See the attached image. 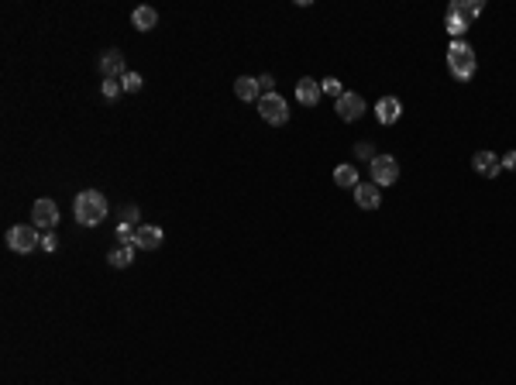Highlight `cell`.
Masks as SVG:
<instances>
[{"label":"cell","mask_w":516,"mask_h":385,"mask_svg":"<svg viewBox=\"0 0 516 385\" xmlns=\"http://www.w3.org/2000/svg\"><path fill=\"white\" fill-rule=\"evenodd\" d=\"M162 241H165V234H162V227H152V224H141V227L134 231V248H141V251H158V248H162Z\"/></svg>","instance_id":"7"},{"label":"cell","mask_w":516,"mask_h":385,"mask_svg":"<svg viewBox=\"0 0 516 385\" xmlns=\"http://www.w3.org/2000/svg\"><path fill=\"white\" fill-rule=\"evenodd\" d=\"M73 210H76V220L83 227H97L103 217H107V196H103L100 189H83V193H76Z\"/></svg>","instance_id":"1"},{"label":"cell","mask_w":516,"mask_h":385,"mask_svg":"<svg viewBox=\"0 0 516 385\" xmlns=\"http://www.w3.org/2000/svg\"><path fill=\"white\" fill-rule=\"evenodd\" d=\"M258 114H262V121L265 124H286L289 121V103H286V97H279V93H269V97H262L258 100Z\"/></svg>","instance_id":"4"},{"label":"cell","mask_w":516,"mask_h":385,"mask_svg":"<svg viewBox=\"0 0 516 385\" xmlns=\"http://www.w3.org/2000/svg\"><path fill=\"white\" fill-rule=\"evenodd\" d=\"M234 93H238V100H262L258 76H238L234 79Z\"/></svg>","instance_id":"15"},{"label":"cell","mask_w":516,"mask_h":385,"mask_svg":"<svg viewBox=\"0 0 516 385\" xmlns=\"http://www.w3.org/2000/svg\"><path fill=\"white\" fill-rule=\"evenodd\" d=\"M399 114H403V103L396 100V97H382L379 107H375V117H379V124H396L399 121Z\"/></svg>","instance_id":"13"},{"label":"cell","mask_w":516,"mask_h":385,"mask_svg":"<svg viewBox=\"0 0 516 385\" xmlns=\"http://www.w3.org/2000/svg\"><path fill=\"white\" fill-rule=\"evenodd\" d=\"M334 182L341 186V189H355V186H358V169H355L351 162L337 165V169H334Z\"/></svg>","instance_id":"17"},{"label":"cell","mask_w":516,"mask_h":385,"mask_svg":"<svg viewBox=\"0 0 516 385\" xmlns=\"http://www.w3.org/2000/svg\"><path fill=\"white\" fill-rule=\"evenodd\" d=\"M131 25L138 28V31H152V28L158 25V11H155V7H148V4L134 7V11H131Z\"/></svg>","instance_id":"14"},{"label":"cell","mask_w":516,"mask_h":385,"mask_svg":"<svg viewBox=\"0 0 516 385\" xmlns=\"http://www.w3.org/2000/svg\"><path fill=\"white\" fill-rule=\"evenodd\" d=\"M355 203H358L361 210H379V203H382L379 186H375V182H358V186H355Z\"/></svg>","instance_id":"10"},{"label":"cell","mask_w":516,"mask_h":385,"mask_svg":"<svg viewBox=\"0 0 516 385\" xmlns=\"http://www.w3.org/2000/svg\"><path fill=\"white\" fill-rule=\"evenodd\" d=\"M361 114H365V100H361L358 93H344L337 100V117L341 121H358Z\"/></svg>","instance_id":"11"},{"label":"cell","mask_w":516,"mask_h":385,"mask_svg":"<svg viewBox=\"0 0 516 385\" xmlns=\"http://www.w3.org/2000/svg\"><path fill=\"white\" fill-rule=\"evenodd\" d=\"M447 31H451V35L458 38V35H464V31H468V21H464V18H458V14H451V11H447Z\"/></svg>","instance_id":"20"},{"label":"cell","mask_w":516,"mask_h":385,"mask_svg":"<svg viewBox=\"0 0 516 385\" xmlns=\"http://www.w3.org/2000/svg\"><path fill=\"white\" fill-rule=\"evenodd\" d=\"M100 93H103V97H107V100H114V97L121 93V83H117V79H103Z\"/></svg>","instance_id":"22"},{"label":"cell","mask_w":516,"mask_h":385,"mask_svg":"<svg viewBox=\"0 0 516 385\" xmlns=\"http://www.w3.org/2000/svg\"><path fill=\"white\" fill-rule=\"evenodd\" d=\"M358 155H361V158H375V155H372V148H368V145H358Z\"/></svg>","instance_id":"28"},{"label":"cell","mask_w":516,"mask_h":385,"mask_svg":"<svg viewBox=\"0 0 516 385\" xmlns=\"http://www.w3.org/2000/svg\"><path fill=\"white\" fill-rule=\"evenodd\" d=\"M31 220H35L38 231H55V224H59V206H55V200H35Z\"/></svg>","instance_id":"6"},{"label":"cell","mask_w":516,"mask_h":385,"mask_svg":"<svg viewBox=\"0 0 516 385\" xmlns=\"http://www.w3.org/2000/svg\"><path fill=\"white\" fill-rule=\"evenodd\" d=\"M55 231H42V251H55Z\"/></svg>","instance_id":"25"},{"label":"cell","mask_w":516,"mask_h":385,"mask_svg":"<svg viewBox=\"0 0 516 385\" xmlns=\"http://www.w3.org/2000/svg\"><path fill=\"white\" fill-rule=\"evenodd\" d=\"M117 241H121V244H134V231H131V224H121V227H117Z\"/></svg>","instance_id":"24"},{"label":"cell","mask_w":516,"mask_h":385,"mask_svg":"<svg viewBox=\"0 0 516 385\" xmlns=\"http://www.w3.org/2000/svg\"><path fill=\"white\" fill-rule=\"evenodd\" d=\"M320 93H324V90H320L317 79L303 76L300 83H296V100L303 103V107H317V103H320Z\"/></svg>","instance_id":"12"},{"label":"cell","mask_w":516,"mask_h":385,"mask_svg":"<svg viewBox=\"0 0 516 385\" xmlns=\"http://www.w3.org/2000/svg\"><path fill=\"white\" fill-rule=\"evenodd\" d=\"M503 169H513L516 172V152H510L506 158H503Z\"/></svg>","instance_id":"27"},{"label":"cell","mask_w":516,"mask_h":385,"mask_svg":"<svg viewBox=\"0 0 516 385\" xmlns=\"http://www.w3.org/2000/svg\"><path fill=\"white\" fill-rule=\"evenodd\" d=\"M320 90H324V93H331V97H337V100L344 97V86H341V79H334V76L324 79V83H320Z\"/></svg>","instance_id":"21"},{"label":"cell","mask_w":516,"mask_h":385,"mask_svg":"<svg viewBox=\"0 0 516 385\" xmlns=\"http://www.w3.org/2000/svg\"><path fill=\"white\" fill-rule=\"evenodd\" d=\"M396 179H399L396 158H392V155H375V158H372V182H375V186H392Z\"/></svg>","instance_id":"5"},{"label":"cell","mask_w":516,"mask_h":385,"mask_svg":"<svg viewBox=\"0 0 516 385\" xmlns=\"http://www.w3.org/2000/svg\"><path fill=\"white\" fill-rule=\"evenodd\" d=\"M141 86H145V79L138 76V73H124L121 76V90H128V93H138Z\"/></svg>","instance_id":"19"},{"label":"cell","mask_w":516,"mask_h":385,"mask_svg":"<svg viewBox=\"0 0 516 385\" xmlns=\"http://www.w3.org/2000/svg\"><path fill=\"white\" fill-rule=\"evenodd\" d=\"M447 11H451V14H458V18H464V21H471V18H479V14H482V4H479V0H455Z\"/></svg>","instance_id":"18"},{"label":"cell","mask_w":516,"mask_h":385,"mask_svg":"<svg viewBox=\"0 0 516 385\" xmlns=\"http://www.w3.org/2000/svg\"><path fill=\"white\" fill-rule=\"evenodd\" d=\"M272 86H276V79L269 76V73H265V76H258V90H262V97H269V93H276Z\"/></svg>","instance_id":"23"},{"label":"cell","mask_w":516,"mask_h":385,"mask_svg":"<svg viewBox=\"0 0 516 385\" xmlns=\"http://www.w3.org/2000/svg\"><path fill=\"white\" fill-rule=\"evenodd\" d=\"M7 248L18 251V255H28V251L42 248V234H38L35 224H18V227L7 231Z\"/></svg>","instance_id":"3"},{"label":"cell","mask_w":516,"mask_h":385,"mask_svg":"<svg viewBox=\"0 0 516 385\" xmlns=\"http://www.w3.org/2000/svg\"><path fill=\"white\" fill-rule=\"evenodd\" d=\"M447 69H451V76L468 83V79L475 76V52L468 49L464 42H455L451 49H447Z\"/></svg>","instance_id":"2"},{"label":"cell","mask_w":516,"mask_h":385,"mask_svg":"<svg viewBox=\"0 0 516 385\" xmlns=\"http://www.w3.org/2000/svg\"><path fill=\"white\" fill-rule=\"evenodd\" d=\"M100 73L103 79H114V76H124V52L121 49H107L100 55Z\"/></svg>","instance_id":"9"},{"label":"cell","mask_w":516,"mask_h":385,"mask_svg":"<svg viewBox=\"0 0 516 385\" xmlns=\"http://www.w3.org/2000/svg\"><path fill=\"white\" fill-rule=\"evenodd\" d=\"M471 169L479 172V176H486V179H496L499 172H503V158L492 152H475V158H471Z\"/></svg>","instance_id":"8"},{"label":"cell","mask_w":516,"mask_h":385,"mask_svg":"<svg viewBox=\"0 0 516 385\" xmlns=\"http://www.w3.org/2000/svg\"><path fill=\"white\" fill-rule=\"evenodd\" d=\"M138 220V206H121V224H131Z\"/></svg>","instance_id":"26"},{"label":"cell","mask_w":516,"mask_h":385,"mask_svg":"<svg viewBox=\"0 0 516 385\" xmlns=\"http://www.w3.org/2000/svg\"><path fill=\"white\" fill-rule=\"evenodd\" d=\"M107 261H110L114 268H128L131 261H134V244H117V248H110V251H107Z\"/></svg>","instance_id":"16"}]
</instances>
